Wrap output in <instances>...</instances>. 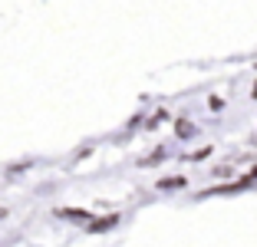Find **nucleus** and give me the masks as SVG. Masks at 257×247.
<instances>
[{
	"label": "nucleus",
	"mask_w": 257,
	"mask_h": 247,
	"mask_svg": "<svg viewBox=\"0 0 257 247\" xmlns=\"http://www.w3.org/2000/svg\"><path fill=\"white\" fill-rule=\"evenodd\" d=\"M185 185V178H165L162 181V188H182Z\"/></svg>",
	"instance_id": "f257e3e1"
}]
</instances>
